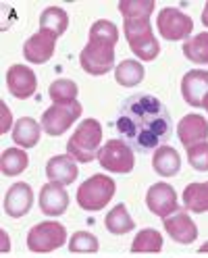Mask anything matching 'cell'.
<instances>
[{
  "instance_id": "1",
  "label": "cell",
  "mask_w": 208,
  "mask_h": 258,
  "mask_svg": "<svg viewBox=\"0 0 208 258\" xmlns=\"http://www.w3.org/2000/svg\"><path fill=\"white\" fill-rule=\"evenodd\" d=\"M115 127L133 150L148 152L171 138V115L156 96L135 94L121 104Z\"/></svg>"
},
{
  "instance_id": "2",
  "label": "cell",
  "mask_w": 208,
  "mask_h": 258,
  "mask_svg": "<svg viewBox=\"0 0 208 258\" xmlns=\"http://www.w3.org/2000/svg\"><path fill=\"white\" fill-rule=\"evenodd\" d=\"M102 142V125L96 119H84L67 142V154L77 163H90L98 158Z\"/></svg>"
},
{
  "instance_id": "3",
  "label": "cell",
  "mask_w": 208,
  "mask_h": 258,
  "mask_svg": "<svg viewBox=\"0 0 208 258\" xmlns=\"http://www.w3.org/2000/svg\"><path fill=\"white\" fill-rule=\"evenodd\" d=\"M117 191L115 179L108 175H92L88 179L79 185L77 189V204L79 208H84L88 213H96V211H102V208L113 200Z\"/></svg>"
},
{
  "instance_id": "4",
  "label": "cell",
  "mask_w": 208,
  "mask_h": 258,
  "mask_svg": "<svg viewBox=\"0 0 208 258\" xmlns=\"http://www.w3.org/2000/svg\"><path fill=\"white\" fill-rule=\"evenodd\" d=\"M125 38L129 42V48L140 60H154L161 52V44L154 38L150 19H125L123 21Z\"/></svg>"
},
{
  "instance_id": "5",
  "label": "cell",
  "mask_w": 208,
  "mask_h": 258,
  "mask_svg": "<svg viewBox=\"0 0 208 258\" xmlns=\"http://www.w3.org/2000/svg\"><path fill=\"white\" fill-rule=\"evenodd\" d=\"M67 241V229L65 225L58 221H44L38 223L36 227H31L27 233V248L29 252L36 254H46L62 248Z\"/></svg>"
},
{
  "instance_id": "6",
  "label": "cell",
  "mask_w": 208,
  "mask_h": 258,
  "mask_svg": "<svg viewBox=\"0 0 208 258\" xmlns=\"http://www.w3.org/2000/svg\"><path fill=\"white\" fill-rule=\"evenodd\" d=\"M79 64L90 75H106L115 64V44L102 40H88L79 54Z\"/></svg>"
},
{
  "instance_id": "7",
  "label": "cell",
  "mask_w": 208,
  "mask_h": 258,
  "mask_svg": "<svg viewBox=\"0 0 208 258\" xmlns=\"http://www.w3.org/2000/svg\"><path fill=\"white\" fill-rule=\"evenodd\" d=\"M98 163L110 173H131L135 167V152L125 140H108L98 152Z\"/></svg>"
},
{
  "instance_id": "8",
  "label": "cell",
  "mask_w": 208,
  "mask_h": 258,
  "mask_svg": "<svg viewBox=\"0 0 208 258\" xmlns=\"http://www.w3.org/2000/svg\"><path fill=\"white\" fill-rule=\"evenodd\" d=\"M156 29L167 42L189 40L191 31H194V21L183 11L175 7H165L156 17Z\"/></svg>"
},
{
  "instance_id": "9",
  "label": "cell",
  "mask_w": 208,
  "mask_h": 258,
  "mask_svg": "<svg viewBox=\"0 0 208 258\" xmlns=\"http://www.w3.org/2000/svg\"><path fill=\"white\" fill-rule=\"evenodd\" d=\"M82 117V104L73 102V104H52L50 108L44 110L42 115V129L48 136H62L67 129Z\"/></svg>"
},
{
  "instance_id": "10",
  "label": "cell",
  "mask_w": 208,
  "mask_h": 258,
  "mask_svg": "<svg viewBox=\"0 0 208 258\" xmlns=\"http://www.w3.org/2000/svg\"><path fill=\"white\" fill-rule=\"evenodd\" d=\"M146 206L150 208V213L167 219L173 213L179 211V200H177V191L173 189V185L161 181V183H154L148 187L146 191Z\"/></svg>"
},
{
  "instance_id": "11",
  "label": "cell",
  "mask_w": 208,
  "mask_h": 258,
  "mask_svg": "<svg viewBox=\"0 0 208 258\" xmlns=\"http://www.w3.org/2000/svg\"><path fill=\"white\" fill-rule=\"evenodd\" d=\"M7 88L15 98L27 100L38 90V77L34 69L25 67V64H13L7 71Z\"/></svg>"
},
{
  "instance_id": "12",
  "label": "cell",
  "mask_w": 208,
  "mask_h": 258,
  "mask_svg": "<svg viewBox=\"0 0 208 258\" xmlns=\"http://www.w3.org/2000/svg\"><path fill=\"white\" fill-rule=\"evenodd\" d=\"M31 206H34V191H31V185L25 181L13 183L5 196V213L13 219H21L31 211Z\"/></svg>"
},
{
  "instance_id": "13",
  "label": "cell",
  "mask_w": 208,
  "mask_h": 258,
  "mask_svg": "<svg viewBox=\"0 0 208 258\" xmlns=\"http://www.w3.org/2000/svg\"><path fill=\"white\" fill-rule=\"evenodd\" d=\"M163 225H165V231L171 235V239H175L177 244L189 246V244H194L196 237H198L196 223L185 211H177L171 217L163 219Z\"/></svg>"
},
{
  "instance_id": "14",
  "label": "cell",
  "mask_w": 208,
  "mask_h": 258,
  "mask_svg": "<svg viewBox=\"0 0 208 258\" xmlns=\"http://www.w3.org/2000/svg\"><path fill=\"white\" fill-rule=\"evenodd\" d=\"M181 96L189 106L200 108L204 98L208 96V71L191 69L181 79Z\"/></svg>"
},
{
  "instance_id": "15",
  "label": "cell",
  "mask_w": 208,
  "mask_h": 258,
  "mask_svg": "<svg viewBox=\"0 0 208 258\" xmlns=\"http://www.w3.org/2000/svg\"><path fill=\"white\" fill-rule=\"evenodd\" d=\"M54 46H56V36L48 34V31H38L23 44V56L31 64H42L46 60H50L54 54Z\"/></svg>"
},
{
  "instance_id": "16",
  "label": "cell",
  "mask_w": 208,
  "mask_h": 258,
  "mask_svg": "<svg viewBox=\"0 0 208 258\" xmlns=\"http://www.w3.org/2000/svg\"><path fill=\"white\" fill-rule=\"evenodd\" d=\"M177 136H179V142L185 148L206 142L208 140V121H206V117L198 115V112H189V115H185L177 125Z\"/></svg>"
},
{
  "instance_id": "17",
  "label": "cell",
  "mask_w": 208,
  "mask_h": 258,
  "mask_svg": "<svg viewBox=\"0 0 208 258\" xmlns=\"http://www.w3.org/2000/svg\"><path fill=\"white\" fill-rule=\"evenodd\" d=\"M40 211L48 217H58L69 208V191L65 185L58 183H46L40 189Z\"/></svg>"
},
{
  "instance_id": "18",
  "label": "cell",
  "mask_w": 208,
  "mask_h": 258,
  "mask_svg": "<svg viewBox=\"0 0 208 258\" xmlns=\"http://www.w3.org/2000/svg\"><path fill=\"white\" fill-rule=\"evenodd\" d=\"M79 175L77 169V160L71 158L69 154H58L52 156L46 163V177L50 179V183H58V185H71Z\"/></svg>"
},
{
  "instance_id": "19",
  "label": "cell",
  "mask_w": 208,
  "mask_h": 258,
  "mask_svg": "<svg viewBox=\"0 0 208 258\" xmlns=\"http://www.w3.org/2000/svg\"><path fill=\"white\" fill-rule=\"evenodd\" d=\"M40 136H42V123H38L31 117H21L13 127V142L23 150L34 148L40 142Z\"/></svg>"
},
{
  "instance_id": "20",
  "label": "cell",
  "mask_w": 208,
  "mask_h": 258,
  "mask_svg": "<svg viewBox=\"0 0 208 258\" xmlns=\"http://www.w3.org/2000/svg\"><path fill=\"white\" fill-rule=\"evenodd\" d=\"M152 167L161 177H175L181 169V156L175 148H171V146L165 144V146L154 150Z\"/></svg>"
},
{
  "instance_id": "21",
  "label": "cell",
  "mask_w": 208,
  "mask_h": 258,
  "mask_svg": "<svg viewBox=\"0 0 208 258\" xmlns=\"http://www.w3.org/2000/svg\"><path fill=\"white\" fill-rule=\"evenodd\" d=\"M69 27V15L60 7H48L40 15V29L60 38Z\"/></svg>"
},
{
  "instance_id": "22",
  "label": "cell",
  "mask_w": 208,
  "mask_h": 258,
  "mask_svg": "<svg viewBox=\"0 0 208 258\" xmlns=\"http://www.w3.org/2000/svg\"><path fill=\"white\" fill-rule=\"evenodd\" d=\"M104 227L113 235H125L135 229V221L131 219L125 204H117L113 211L104 217Z\"/></svg>"
},
{
  "instance_id": "23",
  "label": "cell",
  "mask_w": 208,
  "mask_h": 258,
  "mask_svg": "<svg viewBox=\"0 0 208 258\" xmlns=\"http://www.w3.org/2000/svg\"><path fill=\"white\" fill-rule=\"evenodd\" d=\"M183 204L189 213H208V181L189 183L183 189Z\"/></svg>"
},
{
  "instance_id": "24",
  "label": "cell",
  "mask_w": 208,
  "mask_h": 258,
  "mask_svg": "<svg viewBox=\"0 0 208 258\" xmlns=\"http://www.w3.org/2000/svg\"><path fill=\"white\" fill-rule=\"evenodd\" d=\"M144 75H146V69L140 60H123L115 67V79L117 84L123 88H135L137 84L144 82Z\"/></svg>"
},
{
  "instance_id": "25",
  "label": "cell",
  "mask_w": 208,
  "mask_h": 258,
  "mask_svg": "<svg viewBox=\"0 0 208 258\" xmlns=\"http://www.w3.org/2000/svg\"><path fill=\"white\" fill-rule=\"evenodd\" d=\"M129 250L133 254H158L163 250V235H161V231H156L152 227L142 229L133 237Z\"/></svg>"
},
{
  "instance_id": "26",
  "label": "cell",
  "mask_w": 208,
  "mask_h": 258,
  "mask_svg": "<svg viewBox=\"0 0 208 258\" xmlns=\"http://www.w3.org/2000/svg\"><path fill=\"white\" fill-rule=\"evenodd\" d=\"M29 165V156L23 148H7L0 156V169H3V175L7 177H15L21 175Z\"/></svg>"
},
{
  "instance_id": "27",
  "label": "cell",
  "mask_w": 208,
  "mask_h": 258,
  "mask_svg": "<svg viewBox=\"0 0 208 258\" xmlns=\"http://www.w3.org/2000/svg\"><path fill=\"white\" fill-rule=\"evenodd\" d=\"M183 54L196 64H208V31L191 36L183 42Z\"/></svg>"
},
{
  "instance_id": "28",
  "label": "cell",
  "mask_w": 208,
  "mask_h": 258,
  "mask_svg": "<svg viewBox=\"0 0 208 258\" xmlns=\"http://www.w3.org/2000/svg\"><path fill=\"white\" fill-rule=\"evenodd\" d=\"M77 94L79 90L73 79H56L48 88V96L54 104H73L77 102Z\"/></svg>"
},
{
  "instance_id": "29",
  "label": "cell",
  "mask_w": 208,
  "mask_h": 258,
  "mask_svg": "<svg viewBox=\"0 0 208 258\" xmlns=\"http://www.w3.org/2000/svg\"><path fill=\"white\" fill-rule=\"evenodd\" d=\"M154 7V0H121L119 3L123 19H150Z\"/></svg>"
},
{
  "instance_id": "30",
  "label": "cell",
  "mask_w": 208,
  "mask_h": 258,
  "mask_svg": "<svg viewBox=\"0 0 208 258\" xmlns=\"http://www.w3.org/2000/svg\"><path fill=\"white\" fill-rule=\"evenodd\" d=\"M100 241L96 235H92L90 231H77L73 233V237L69 239V250L75 254H92V252H98Z\"/></svg>"
},
{
  "instance_id": "31",
  "label": "cell",
  "mask_w": 208,
  "mask_h": 258,
  "mask_svg": "<svg viewBox=\"0 0 208 258\" xmlns=\"http://www.w3.org/2000/svg\"><path fill=\"white\" fill-rule=\"evenodd\" d=\"M90 40H102V42H110V44H117L119 42V29L115 23H110L106 19L96 21L90 27Z\"/></svg>"
},
{
  "instance_id": "32",
  "label": "cell",
  "mask_w": 208,
  "mask_h": 258,
  "mask_svg": "<svg viewBox=\"0 0 208 258\" xmlns=\"http://www.w3.org/2000/svg\"><path fill=\"white\" fill-rule=\"evenodd\" d=\"M187 160H189V165L194 167L196 171L206 173L208 171V142L196 144V146H189L187 148Z\"/></svg>"
},
{
  "instance_id": "33",
  "label": "cell",
  "mask_w": 208,
  "mask_h": 258,
  "mask_svg": "<svg viewBox=\"0 0 208 258\" xmlns=\"http://www.w3.org/2000/svg\"><path fill=\"white\" fill-rule=\"evenodd\" d=\"M0 112H3V117H0L3 119V123H0V134H9L15 125H13V112L7 106V102H0Z\"/></svg>"
},
{
  "instance_id": "34",
  "label": "cell",
  "mask_w": 208,
  "mask_h": 258,
  "mask_svg": "<svg viewBox=\"0 0 208 258\" xmlns=\"http://www.w3.org/2000/svg\"><path fill=\"white\" fill-rule=\"evenodd\" d=\"M0 239H3V252H9L11 250V241H9V233L5 229L0 231Z\"/></svg>"
},
{
  "instance_id": "35",
  "label": "cell",
  "mask_w": 208,
  "mask_h": 258,
  "mask_svg": "<svg viewBox=\"0 0 208 258\" xmlns=\"http://www.w3.org/2000/svg\"><path fill=\"white\" fill-rule=\"evenodd\" d=\"M202 25L208 27V3L204 5V11H202Z\"/></svg>"
},
{
  "instance_id": "36",
  "label": "cell",
  "mask_w": 208,
  "mask_h": 258,
  "mask_svg": "<svg viewBox=\"0 0 208 258\" xmlns=\"http://www.w3.org/2000/svg\"><path fill=\"white\" fill-rule=\"evenodd\" d=\"M198 252H202V254H208V241H204V244L198 248Z\"/></svg>"
},
{
  "instance_id": "37",
  "label": "cell",
  "mask_w": 208,
  "mask_h": 258,
  "mask_svg": "<svg viewBox=\"0 0 208 258\" xmlns=\"http://www.w3.org/2000/svg\"><path fill=\"white\" fill-rule=\"evenodd\" d=\"M202 108L208 112V96H206V98H204V102H202Z\"/></svg>"
}]
</instances>
